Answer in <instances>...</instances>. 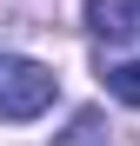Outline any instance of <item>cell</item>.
<instances>
[{
    "instance_id": "obj_1",
    "label": "cell",
    "mask_w": 140,
    "mask_h": 146,
    "mask_svg": "<svg viewBox=\"0 0 140 146\" xmlns=\"http://www.w3.org/2000/svg\"><path fill=\"white\" fill-rule=\"evenodd\" d=\"M60 100L54 66H40L27 53H0V119H40Z\"/></svg>"
},
{
    "instance_id": "obj_2",
    "label": "cell",
    "mask_w": 140,
    "mask_h": 146,
    "mask_svg": "<svg viewBox=\"0 0 140 146\" xmlns=\"http://www.w3.org/2000/svg\"><path fill=\"white\" fill-rule=\"evenodd\" d=\"M87 33L93 40H107V46H127L140 40V0H87Z\"/></svg>"
},
{
    "instance_id": "obj_3",
    "label": "cell",
    "mask_w": 140,
    "mask_h": 146,
    "mask_svg": "<svg viewBox=\"0 0 140 146\" xmlns=\"http://www.w3.org/2000/svg\"><path fill=\"white\" fill-rule=\"evenodd\" d=\"M54 146H113V133H107V113H100V106H80V113H74V126H67Z\"/></svg>"
},
{
    "instance_id": "obj_4",
    "label": "cell",
    "mask_w": 140,
    "mask_h": 146,
    "mask_svg": "<svg viewBox=\"0 0 140 146\" xmlns=\"http://www.w3.org/2000/svg\"><path fill=\"white\" fill-rule=\"evenodd\" d=\"M100 80H107V93H113V100L140 106V60H120V66H107Z\"/></svg>"
}]
</instances>
